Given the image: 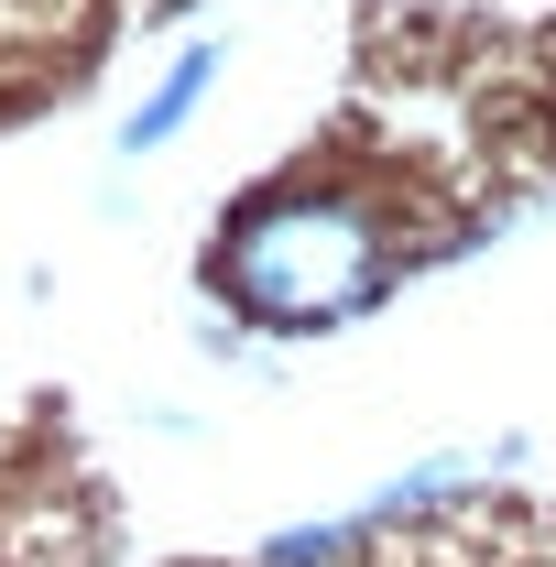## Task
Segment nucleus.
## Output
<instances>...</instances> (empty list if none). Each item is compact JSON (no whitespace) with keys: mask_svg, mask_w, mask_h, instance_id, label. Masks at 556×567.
<instances>
[{"mask_svg":"<svg viewBox=\"0 0 556 567\" xmlns=\"http://www.w3.org/2000/svg\"><path fill=\"white\" fill-rule=\"evenodd\" d=\"M218 295H240L262 328H328L349 306H371L382 274H393V229L371 197L349 186H284L251 218H229L218 240Z\"/></svg>","mask_w":556,"mask_h":567,"instance_id":"nucleus-1","label":"nucleus"},{"mask_svg":"<svg viewBox=\"0 0 556 567\" xmlns=\"http://www.w3.org/2000/svg\"><path fill=\"white\" fill-rule=\"evenodd\" d=\"M208 87H218V44H186V55H175V76H164V87H153V99L132 110L121 153H164V142L197 121V99H208Z\"/></svg>","mask_w":556,"mask_h":567,"instance_id":"nucleus-2","label":"nucleus"}]
</instances>
